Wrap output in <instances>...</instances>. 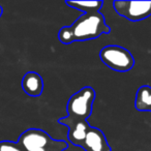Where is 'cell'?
<instances>
[{"label":"cell","instance_id":"5","mask_svg":"<svg viewBox=\"0 0 151 151\" xmlns=\"http://www.w3.org/2000/svg\"><path fill=\"white\" fill-rule=\"evenodd\" d=\"M61 141L52 140L47 132L40 129L31 128L28 129L20 137L19 144L26 151H32L35 149H50L58 146Z\"/></svg>","mask_w":151,"mask_h":151},{"label":"cell","instance_id":"8","mask_svg":"<svg viewBox=\"0 0 151 151\" xmlns=\"http://www.w3.org/2000/svg\"><path fill=\"white\" fill-rule=\"evenodd\" d=\"M134 107L140 112H151V87L144 85L138 89Z\"/></svg>","mask_w":151,"mask_h":151},{"label":"cell","instance_id":"3","mask_svg":"<svg viewBox=\"0 0 151 151\" xmlns=\"http://www.w3.org/2000/svg\"><path fill=\"white\" fill-rule=\"evenodd\" d=\"M99 58L109 68L121 73L130 70L134 65V59L129 51L116 45H110L101 49Z\"/></svg>","mask_w":151,"mask_h":151},{"label":"cell","instance_id":"10","mask_svg":"<svg viewBox=\"0 0 151 151\" xmlns=\"http://www.w3.org/2000/svg\"><path fill=\"white\" fill-rule=\"evenodd\" d=\"M0 151H23L22 148L11 142H3L0 144Z\"/></svg>","mask_w":151,"mask_h":151},{"label":"cell","instance_id":"7","mask_svg":"<svg viewBox=\"0 0 151 151\" xmlns=\"http://www.w3.org/2000/svg\"><path fill=\"white\" fill-rule=\"evenodd\" d=\"M22 87L30 96H40L44 90V81L37 73L30 71L24 76Z\"/></svg>","mask_w":151,"mask_h":151},{"label":"cell","instance_id":"11","mask_svg":"<svg viewBox=\"0 0 151 151\" xmlns=\"http://www.w3.org/2000/svg\"><path fill=\"white\" fill-rule=\"evenodd\" d=\"M57 151H58V150H57Z\"/></svg>","mask_w":151,"mask_h":151},{"label":"cell","instance_id":"9","mask_svg":"<svg viewBox=\"0 0 151 151\" xmlns=\"http://www.w3.org/2000/svg\"><path fill=\"white\" fill-rule=\"evenodd\" d=\"M66 4L73 9L84 12V14L99 13L103 7V1H66Z\"/></svg>","mask_w":151,"mask_h":151},{"label":"cell","instance_id":"4","mask_svg":"<svg viewBox=\"0 0 151 151\" xmlns=\"http://www.w3.org/2000/svg\"><path fill=\"white\" fill-rule=\"evenodd\" d=\"M114 9L118 15L132 22L145 20L151 15V1H122L113 2Z\"/></svg>","mask_w":151,"mask_h":151},{"label":"cell","instance_id":"2","mask_svg":"<svg viewBox=\"0 0 151 151\" xmlns=\"http://www.w3.org/2000/svg\"><path fill=\"white\" fill-rule=\"evenodd\" d=\"M95 91L92 87H84L73 94L66 105L67 117L73 121H87L92 113Z\"/></svg>","mask_w":151,"mask_h":151},{"label":"cell","instance_id":"6","mask_svg":"<svg viewBox=\"0 0 151 151\" xmlns=\"http://www.w3.org/2000/svg\"><path fill=\"white\" fill-rule=\"evenodd\" d=\"M85 151H111L106 136L101 129L89 126L83 141L79 145Z\"/></svg>","mask_w":151,"mask_h":151},{"label":"cell","instance_id":"1","mask_svg":"<svg viewBox=\"0 0 151 151\" xmlns=\"http://www.w3.org/2000/svg\"><path fill=\"white\" fill-rule=\"evenodd\" d=\"M110 31L111 29L101 13L83 14L70 26L61 28L58 32V38L62 44L69 45L75 42L94 40Z\"/></svg>","mask_w":151,"mask_h":151}]
</instances>
